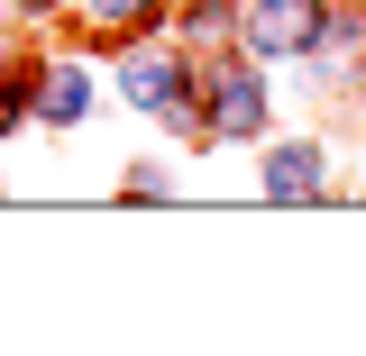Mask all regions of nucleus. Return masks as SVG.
I'll use <instances>...</instances> for the list:
<instances>
[{
    "label": "nucleus",
    "instance_id": "obj_7",
    "mask_svg": "<svg viewBox=\"0 0 366 356\" xmlns=\"http://www.w3.org/2000/svg\"><path fill=\"white\" fill-rule=\"evenodd\" d=\"M28 9H55V0H28Z\"/></svg>",
    "mask_w": 366,
    "mask_h": 356
},
{
    "label": "nucleus",
    "instance_id": "obj_5",
    "mask_svg": "<svg viewBox=\"0 0 366 356\" xmlns=\"http://www.w3.org/2000/svg\"><path fill=\"white\" fill-rule=\"evenodd\" d=\"M74 110H83V73H55L46 83V119H74Z\"/></svg>",
    "mask_w": 366,
    "mask_h": 356
},
{
    "label": "nucleus",
    "instance_id": "obj_2",
    "mask_svg": "<svg viewBox=\"0 0 366 356\" xmlns=\"http://www.w3.org/2000/svg\"><path fill=\"white\" fill-rule=\"evenodd\" d=\"M320 183H330V174H320L312 146H274V165H266V192H274V201H312Z\"/></svg>",
    "mask_w": 366,
    "mask_h": 356
},
{
    "label": "nucleus",
    "instance_id": "obj_3",
    "mask_svg": "<svg viewBox=\"0 0 366 356\" xmlns=\"http://www.w3.org/2000/svg\"><path fill=\"white\" fill-rule=\"evenodd\" d=\"M129 101H147V110H183V101H174V64L137 55V64H129Z\"/></svg>",
    "mask_w": 366,
    "mask_h": 356
},
{
    "label": "nucleus",
    "instance_id": "obj_6",
    "mask_svg": "<svg viewBox=\"0 0 366 356\" xmlns=\"http://www.w3.org/2000/svg\"><path fill=\"white\" fill-rule=\"evenodd\" d=\"M147 9H156V0H92V19H101V28H137Z\"/></svg>",
    "mask_w": 366,
    "mask_h": 356
},
{
    "label": "nucleus",
    "instance_id": "obj_1",
    "mask_svg": "<svg viewBox=\"0 0 366 356\" xmlns=\"http://www.w3.org/2000/svg\"><path fill=\"white\" fill-rule=\"evenodd\" d=\"M312 37H320L312 0H257V9H247V46H257V55H293V46H312Z\"/></svg>",
    "mask_w": 366,
    "mask_h": 356
},
{
    "label": "nucleus",
    "instance_id": "obj_4",
    "mask_svg": "<svg viewBox=\"0 0 366 356\" xmlns=\"http://www.w3.org/2000/svg\"><path fill=\"white\" fill-rule=\"evenodd\" d=\"M238 128H257V83H229L220 91V137H238Z\"/></svg>",
    "mask_w": 366,
    "mask_h": 356
}]
</instances>
